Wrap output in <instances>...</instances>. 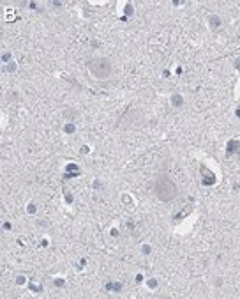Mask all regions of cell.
<instances>
[{"label": "cell", "mask_w": 240, "mask_h": 299, "mask_svg": "<svg viewBox=\"0 0 240 299\" xmlns=\"http://www.w3.org/2000/svg\"><path fill=\"white\" fill-rule=\"evenodd\" d=\"M154 193L155 196L159 198V200L163 202H171L177 198L178 195V189H177V184L166 177V175H159L155 181H154Z\"/></svg>", "instance_id": "6da1fadb"}, {"label": "cell", "mask_w": 240, "mask_h": 299, "mask_svg": "<svg viewBox=\"0 0 240 299\" xmlns=\"http://www.w3.org/2000/svg\"><path fill=\"white\" fill-rule=\"evenodd\" d=\"M88 69H90V73L95 76V78H108L110 76V73H111V64H110V60L108 58H104V57H97V58H92V60H88Z\"/></svg>", "instance_id": "7a4b0ae2"}, {"label": "cell", "mask_w": 240, "mask_h": 299, "mask_svg": "<svg viewBox=\"0 0 240 299\" xmlns=\"http://www.w3.org/2000/svg\"><path fill=\"white\" fill-rule=\"evenodd\" d=\"M200 170L205 173V179H203V184H214V181H215V177H214V173H210L205 166H200Z\"/></svg>", "instance_id": "3957f363"}, {"label": "cell", "mask_w": 240, "mask_h": 299, "mask_svg": "<svg viewBox=\"0 0 240 299\" xmlns=\"http://www.w3.org/2000/svg\"><path fill=\"white\" fill-rule=\"evenodd\" d=\"M106 288H108V290L120 292V290H122V285H120V283H108V285H106Z\"/></svg>", "instance_id": "277c9868"}, {"label": "cell", "mask_w": 240, "mask_h": 299, "mask_svg": "<svg viewBox=\"0 0 240 299\" xmlns=\"http://www.w3.org/2000/svg\"><path fill=\"white\" fill-rule=\"evenodd\" d=\"M210 25H212L214 28H217V27H221V20H219L217 16H212V18H210Z\"/></svg>", "instance_id": "5b68a950"}, {"label": "cell", "mask_w": 240, "mask_h": 299, "mask_svg": "<svg viewBox=\"0 0 240 299\" xmlns=\"http://www.w3.org/2000/svg\"><path fill=\"white\" fill-rule=\"evenodd\" d=\"M171 101H173L177 106H180V105H182V97H180V96H173V99H171Z\"/></svg>", "instance_id": "8992f818"}, {"label": "cell", "mask_w": 240, "mask_h": 299, "mask_svg": "<svg viewBox=\"0 0 240 299\" xmlns=\"http://www.w3.org/2000/svg\"><path fill=\"white\" fill-rule=\"evenodd\" d=\"M74 129H76L74 124H67V126H65V131H67V133H74Z\"/></svg>", "instance_id": "52a82bcc"}, {"label": "cell", "mask_w": 240, "mask_h": 299, "mask_svg": "<svg viewBox=\"0 0 240 299\" xmlns=\"http://www.w3.org/2000/svg\"><path fill=\"white\" fill-rule=\"evenodd\" d=\"M125 13H127V14H132V6H131V4L125 6Z\"/></svg>", "instance_id": "ba28073f"}, {"label": "cell", "mask_w": 240, "mask_h": 299, "mask_svg": "<svg viewBox=\"0 0 240 299\" xmlns=\"http://www.w3.org/2000/svg\"><path fill=\"white\" fill-rule=\"evenodd\" d=\"M14 69H16V64H14V62L7 64V71H14Z\"/></svg>", "instance_id": "9c48e42d"}, {"label": "cell", "mask_w": 240, "mask_h": 299, "mask_svg": "<svg viewBox=\"0 0 240 299\" xmlns=\"http://www.w3.org/2000/svg\"><path fill=\"white\" fill-rule=\"evenodd\" d=\"M27 211H28V213H35V205H28Z\"/></svg>", "instance_id": "30bf717a"}]
</instances>
